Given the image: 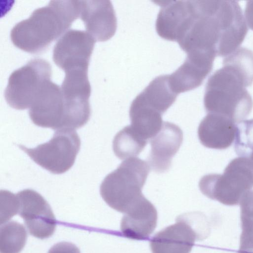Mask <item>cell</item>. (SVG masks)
I'll list each match as a JSON object with an SVG mask.
<instances>
[{
    "instance_id": "cell-1",
    "label": "cell",
    "mask_w": 253,
    "mask_h": 253,
    "mask_svg": "<svg viewBox=\"0 0 253 253\" xmlns=\"http://www.w3.org/2000/svg\"><path fill=\"white\" fill-rule=\"evenodd\" d=\"M189 25L177 42L186 53L194 50L227 56L238 48L248 29L235 0H192Z\"/></svg>"
},
{
    "instance_id": "cell-2",
    "label": "cell",
    "mask_w": 253,
    "mask_h": 253,
    "mask_svg": "<svg viewBox=\"0 0 253 253\" xmlns=\"http://www.w3.org/2000/svg\"><path fill=\"white\" fill-rule=\"evenodd\" d=\"M80 11L81 0H50L16 24L10 31L11 40L28 52H42L67 31Z\"/></svg>"
},
{
    "instance_id": "cell-3",
    "label": "cell",
    "mask_w": 253,
    "mask_h": 253,
    "mask_svg": "<svg viewBox=\"0 0 253 253\" xmlns=\"http://www.w3.org/2000/svg\"><path fill=\"white\" fill-rule=\"evenodd\" d=\"M244 81L230 67L223 65L208 79L204 97L208 113L224 116L235 123L246 119L253 107L252 98Z\"/></svg>"
},
{
    "instance_id": "cell-4",
    "label": "cell",
    "mask_w": 253,
    "mask_h": 253,
    "mask_svg": "<svg viewBox=\"0 0 253 253\" xmlns=\"http://www.w3.org/2000/svg\"><path fill=\"white\" fill-rule=\"evenodd\" d=\"M150 168L147 162L138 158L126 159L102 181L101 197L111 208L125 213L144 197L142 189Z\"/></svg>"
},
{
    "instance_id": "cell-5",
    "label": "cell",
    "mask_w": 253,
    "mask_h": 253,
    "mask_svg": "<svg viewBox=\"0 0 253 253\" xmlns=\"http://www.w3.org/2000/svg\"><path fill=\"white\" fill-rule=\"evenodd\" d=\"M199 187L206 196L227 206L239 204L243 195L253 188V162L249 158L233 159L223 174L203 176Z\"/></svg>"
},
{
    "instance_id": "cell-6",
    "label": "cell",
    "mask_w": 253,
    "mask_h": 253,
    "mask_svg": "<svg viewBox=\"0 0 253 253\" xmlns=\"http://www.w3.org/2000/svg\"><path fill=\"white\" fill-rule=\"evenodd\" d=\"M17 146L39 166L52 173L60 174L73 166L80 149L81 140L76 130L62 129L56 130L48 142L35 148Z\"/></svg>"
},
{
    "instance_id": "cell-7",
    "label": "cell",
    "mask_w": 253,
    "mask_h": 253,
    "mask_svg": "<svg viewBox=\"0 0 253 253\" xmlns=\"http://www.w3.org/2000/svg\"><path fill=\"white\" fill-rule=\"evenodd\" d=\"M50 63L45 59L35 58L10 75L4 90L7 104L17 110L30 107L44 83L50 80Z\"/></svg>"
},
{
    "instance_id": "cell-8",
    "label": "cell",
    "mask_w": 253,
    "mask_h": 253,
    "mask_svg": "<svg viewBox=\"0 0 253 253\" xmlns=\"http://www.w3.org/2000/svg\"><path fill=\"white\" fill-rule=\"evenodd\" d=\"M19 215L24 220L29 233L44 239L54 232L56 220L52 209L45 199L37 191L26 189L16 194Z\"/></svg>"
},
{
    "instance_id": "cell-9",
    "label": "cell",
    "mask_w": 253,
    "mask_h": 253,
    "mask_svg": "<svg viewBox=\"0 0 253 253\" xmlns=\"http://www.w3.org/2000/svg\"><path fill=\"white\" fill-rule=\"evenodd\" d=\"M95 42L87 31L69 29L55 44L53 60L64 72L74 68H88Z\"/></svg>"
},
{
    "instance_id": "cell-10",
    "label": "cell",
    "mask_w": 253,
    "mask_h": 253,
    "mask_svg": "<svg viewBox=\"0 0 253 253\" xmlns=\"http://www.w3.org/2000/svg\"><path fill=\"white\" fill-rule=\"evenodd\" d=\"M29 114L37 126L63 129L64 102L61 87L50 80L45 81L34 98Z\"/></svg>"
},
{
    "instance_id": "cell-11",
    "label": "cell",
    "mask_w": 253,
    "mask_h": 253,
    "mask_svg": "<svg viewBox=\"0 0 253 253\" xmlns=\"http://www.w3.org/2000/svg\"><path fill=\"white\" fill-rule=\"evenodd\" d=\"M184 63L169 75L170 85L177 94L200 86L211 72L216 56L211 52L195 50L187 53Z\"/></svg>"
},
{
    "instance_id": "cell-12",
    "label": "cell",
    "mask_w": 253,
    "mask_h": 253,
    "mask_svg": "<svg viewBox=\"0 0 253 253\" xmlns=\"http://www.w3.org/2000/svg\"><path fill=\"white\" fill-rule=\"evenodd\" d=\"M80 16L86 31L96 41H106L115 34L117 21L110 0H81Z\"/></svg>"
},
{
    "instance_id": "cell-13",
    "label": "cell",
    "mask_w": 253,
    "mask_h": 253,
    "mask_svg": "<svg viewBox=\"0 0 253 253\" xmlns=\"http://www.w3.org/2000/svg\"><path fill=\"white\" fill-rule=\"evenodd\" d=\"M182 141L183 132L181 128L173 123L163 122L160 131L150 139L151 148L147 158L150 168L157 172L167 171Z\"/></svg>"
},
{
    "instance_id": "cell-14",
    "label": "cell",
    "mask_w": 253,
    "mask_h": 253,
    "mask_svg": "<svg viewBox=\"0 0 253 253\" xmlns=\"http://www.w3.org/2000/svg\"><path fill=\"white\" fill-rule=\"evenodd\" d=\"M198 237L185 218L178 217L175 223L155 234L150 246L152 253H190Z\"/></svg>"
},
{
    "instance_id": "cell-15",
    "label": "cell",
    "mask_w": 253,
    "mask_h": 253,
    "mask_svg": "<svg viewBox=\"0 0 253 253\" xmlns=\"http://www.w3.org/2000/svg\"><path fill=\"white\" fill-rule=\"evenodd\" d=\"M157 218L156 209L144 196L123 216L121 232L127 238L146 239L155 230Z\"/></svg>"
},
{
    "instance_id": "cell-16",
    "label": "cell",
    "mask_w": 253,
    "mask_h": 253,
    "mask_svg": "<svg viewBox=\"0 0 253 253\" xmlns=\"http://www.w3.org/2000/svg\"><path fill=\"white\" fill-rule=\"evenodd\" d=\"M236 132V123L224 116L214 113H208L198 128V138L203 145L220 150L231 145Z\"/></svg>"
},
{
    "instance_id": "cell-17",
    "label": "cell",
    "mask_w": 253,
    "mask_h": 253,
    "mask_svg": "<svg viewBox=\"0 0 253 253\" xmlns=\"http://www.w3.org/2000/svg\"><path fill=\"white\" fill-rule=\"evenodd\" d=\"M161 6L156 21V30L162 38L177 42L191 10L190 0L159 1Z\"/></svg>"
},
{
    "instance_id": "cell-18",
    "label": "cell",
    "mask_w": 253,
    "mask_h": 253,
    "mask_svg": "<svg viewBox=\"0 0 253 253\" xmlns=\"http://www.w3.org/2000/svg\"><path fill=\"white\" fill-rule=\"evenodd\" d=\"M129 113L131 126L147 140L155 136L162 127L163 114L138 96L132 101Z\"/></svg>"
},
{
    "instance_id": "cell-19",
    "label": "cell",
    "mask_w": 253,
    "mask_h": 253,
    "mask_svg": "<svg viewBox=\"0 0 253 253\" xmlns=\"http://www.w3.org/2000/svg\"><path fill=\"white\" fill-rule=\"evenodd\" d=\"M138 95L164 114L175 102L178 95L170 85L168 75H165L155 78Z\"/></svg>"
},
{
    "instance_id": "cell-20",
    "label": "cell",
    "mask_w": 253,
    "mask_h": 253,
    "mask_svg": "<svg viewBox=\"0 0 253 253\" xmlns=\"http://www.w3.org/2000/svg\"><path fill=\"white\" fill-rule=\"evenodd\" d=\"M148 142L131 126H127L119 131L113 141V149L115 155L124 160L136 157Z\"/></svg>"
},
{
    "instance_id": "cell-21",
    "label": "cell",
    "mask_w": 253,
    "mask_h": 253,
    "mask_svg": "<svg viewBox=\"0 0 253 253\" xmlns=\"http://www.w3.org/2000/svg\"><path fill=\"white\" fill-rule=\"evenodd\" d=\"M27 234L24 226L14 221L1 226L0 253H19L24 247Z\"/></svg>"
},
{
    "instance_id": "cell-22",
    "label": "cell",
    "mask_w": 253,
    "mask_h": 253,
    "mask_svg": "<svg viewBox=\"0 0 253 253\" xmlns=\"http://www.w3.org/2000/svg\"><path fill=\"white\" fill-rule=\"evenodd\" d=\"M223 65L231 67L243 80L246 86L253 83V52L239 47L223 60Z\"/></svg>"
},
{
    "instance_id": "cell-23",
    "label": "cell",
    "mask_w": 253,
    "mask_h": 253,
    "mask_svg": "<svg viewBox=\"0 0 253 253\" xmlns=\"http://www.w3.org/2000/svg\"><path fill=\"white\" fill-rule=\"evenodd\" d=\"M234 148L241 157L250 158L253 154V119L236 125Z\"/></svg>"
},
{
    "instance_id": "cell-24",
    "label": "cell",
    "mask_w": 253,
    "mask_h": 253,
    "mask_svg": "<svg viewBox=\"0 0 253 253\" xmlns=\"http://www.w3.org/2000/svg\"><path fill=\"white\" fill-rule=\"evenodd\" d=\"M0 223H6L18 213V204L16 194L7 190L0 191Z\"/></svg>"
},
{
    "instance_id": "cell-25",
    "label": "cell",
    "mask_w": 253,
    "mask_h": 253,
    "mask_svg": "<svg viewBox=\"0 0 253 253\" xmlns=\"http://www.w3.org/2000/svg\"><path fill=\"white\" fill-rule=\"evenodd\" d=\"M241 221H253V190L246 192L242 196L240 203Z\"/></svg>"
},
{
    "instance_id": "cell-26",
    "label": "cell",
    "mask_w": 253,
    "mask_h": 253,
    "mask_svg": "<svg viewBox=\"0 0 253 253\" xmlns=\"http://www.w3.org/2000/svg\"><path fill=\"white\" fill-rule=\"evenodd\" d=\"M48 253H80L79 248L74 244L66 242L58 243L53 245Z\"/></svg>"
},
{
    "instance_id": "cell-27",
    "label": "cell",
    "mask_w": 253,
    "mask_h": 253,
    "mask_svg": "<svg viewBox=\"0 0 253 253\" xmlns=\"http://www.w3.org/2000/svg\"><path fill=\"white\" fill-rule=\"evenodd\" d=\"M241 227L240 240L253 241V221L241 222Z\"/></svg>"
},
{
    "instance_id": "cell-28",
    "label": "cell",
    "mask_w": 253,
    "mask_h": 253,
    "mask_svg": "<svg viewBox=\"0 0 253 253\" xmlns=\"http://www.w3.org/2000/svg\"><path fill=\"white\" fill-rule=\"evenodd\" d=\"M245 16L249 28L253 30V0L247 1Z\"/></svg>"
},
{
    "instance_id": "cell-29",
    "label": "cell",
    "mask_w": 253,
    "mask_h": 253,
    "mask_svg": "<svg viewBox=\"0 0 253 253\" xmlns=\"http://www.w3.org/2000/svg\"><path fill=\"white\" fill-rule=\"evenodd\" d=\"M238 253H253V248L240 247Z\"/></svg>"
},
{
    "instance_id": "cell-30",
    "label": "cell",
    "mask_w": 253,
    "mask_h": 253,
    "mask_svg": "<svg viewBox=\"0 0 253 253\" xmlns=\"http://www.w3.org/2000/svg\"><path fill=\"white\" fill-rule=\"evenodd\" d=\"M249 159H250L253 162V154Z\"/></svg>"
}]
</instances>
